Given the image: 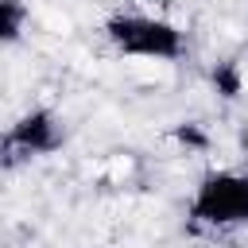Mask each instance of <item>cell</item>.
Segmentation results:
<instances>
[{
  "label": "cell",
  "mask_w": 248,
  "mask_h": 248,
  "mask_svg": "<svg viewBox=\"0 0 248 248\" xmlns=\"http://www.w3.org/2000/svg\"><path fill=\"white\" fill-rule=\"evenodd\" d=\"M105 39L116 54L140 62H178L186 50V35L151 12H116L105 19Z\"/></svg>",
  "instance_id": "cell-2"
},
{
  "label": "cell",
  "mask_w": 248,
  "mask_h": 248,
  "mask_svg": "<svg viewBox=\"0 0 248 248\" xmlns=\"http://www.w3.org/2000/svg\"><path fill=\"white\" fill-rule=\"evenodd\" d=\"M27 23H31V4L27 0H0V35H4L8 46L19 43Z\"/></svg>",
  "instance_id": "cell-4"
},
{
  "label": "cell",
  "mask_w": 248,
  "mask_h": 248,
  "mask_svg": "<svg viewBox=\"0 0 248 248\" xmlns=\"http://www.w3.org/2000/svg\"><path fill=\"white\" fill-rule=\"evenodd\" d=\"M186 217L190 225L209 232L248 229V170H236V167L205 170L186 202Z\"/></svg>",
  "instance_id": "cell-1"
},
{
  "label": "cell",
  "mask_w": 248,
  "mask_h": 248,
  "mask_svg": "<svg viewBox=\"0 0 248 248\" xmlns=\"http://www.w3.org/2000/svg\"><path fill=\"white\" fill-rule=\"evenodd\" d=\"M66 143V124L54 108H31L23 112L8 132H4V163L16 167L23 159H43L54 155Z\"/></svg>",
  "instance_id": "cell-3"
}]
</instances>
